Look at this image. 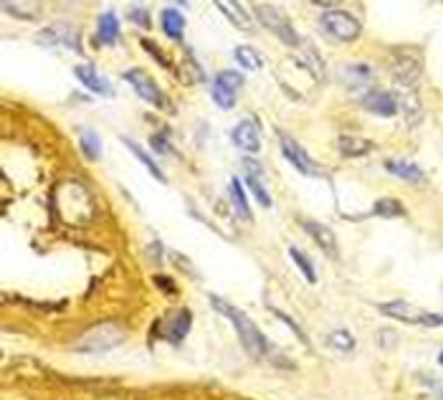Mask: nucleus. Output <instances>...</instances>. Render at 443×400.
Segmentation results:
<instances>
[{
    "instance_id": "f257e3e1",
    "label": "nucleus",
    "mask_w": 443,
    "mask_h": 400,
    "mask_svg": "<svg viewBox=\"0 0 443 400\" xmlns=\"http://www.w3.org/2000/svg\"><path fill=\"white\" fill-rule=\"evenodd\" d=\"M210 304H213L218 312H221L226 319H228L231 324H233L235 335H238V339H241L243 350L249 352L251 358H263L266 355V350H269V342H266V337L261 335V330H258L256 324L251 322L249 314H243L241 309L231 307L226 299H221V296L210 294Z\"/></svg>"
},
{
    "instance_id": "f03ea898",
    "label": "nucleus",
    "mask_w": 443,
    "mask_h": 400,
    "mask_svg": "<svg viewBox=\"0 0 443 400\" xmlns=\"http://www.w3.org/2000/svg\"><path fill=\"white\" fill-rule=\"evenodd\" d=\"M125 339V327L119 322H102L94 324L91 330H86L79 339V350L81 352H107L111 347L122 344Z\"/></svg>"
},
{
    "instance_id": "7ed1b4c3",
    "label": "nucleus",
    "mask_w": 443,
    "mask_h": 400,
    "mask_svg": "<svg viewBox=\"0 0 443 400\" xmlns=\"http://www.w3.org/2000/svg\"><path fill=\"white\" fill-rule=\"evenodd\" d=\"M254 13H256V18L261 21L263 29H269L274 35H279L286 46H299V43H302V38L297 35V31H294V26L289 23V18H286L281 10H277L274 6H269V3H256V6H254Z\"/></svg>"
},
{
    "instance_id": "20e7f679",
    "label": "nucleus",
    "mask_w": 443,
    "mask_h": 400,
    "mask_svg": "<svg viewBox=\"0 0 443 400\" xmlns=\"http://www.w3.org/2000/svg\"><path fill=\"white\" fill-rule=\"evenodd\" d=\"M322 29L332 35L334 41L352 43L360 38L362 23L347 10H327V13H322Z\"/></svg>"
},
{
    "instance_id": "39448f33",
    "label": "nucleus",
    "mask_w": 443,
    "mask_h": 400,
    "mask_svg": "<svg viewBox=\"0 0 443 400\" xmlns=\"http://www.w3.org/2000/svg\"><path fill=\"white\" fill-rule=\"evenodd\" d=\"M380 312L395 319H403L408 324H426V327H441L443 314H430V312H423V309L413 307V304L403 302V299H395V302L380 304Z\"/></svg>"
},
{
    "instance_id": "423d86ee",
    "label": "nucleus",
    "mask_w": 443,
    "mask_h": 400,
    "mask_svg": "<svg viewBox=\"0 0 443 400\" xmlns=\"http://www.w3.org/2000/svg\"><path fill=\"white\" fill-rule=\"evenodd\" d=\"M279 142H281V150H284V157L294 165V168L302 173V175H309V177H322L327 175V170L319 165V162H314L312 157H309V152H306L302 145H299L297 140H291L289 134H279Z\"/></svg>"
},
{
    "instance_id": "0eeeda50",
    "label": "nucleus",
    "mask_w": 443,
    "mask_h": 400,
    "mask_svg": "<svg viewBox=\"0 0 443 400\" xmlns=\"http://www.w3.org/2000/svg\"><path fill=\"white\" fill-rule=\"evenodd\" d=\"M36 41L41 46H61V49L81 51V33L71 23H51L38 33Z\"/></svg>"
},
{
    "instance_id": "6e6552de",
    "label": "nucleus",
    "mask_w": 443,
    "mask_h": 400,
    "mask_svg": "<svg viewBox=\"0 0 443 400\" xmlns=\"http://www.w3.org/2000/svg\"><path fill=\"white\" fill-rule=\"evenodd\" d=\"M125 81L134 89V92L139 94V97L145 99L147 104L157 106V109H165L167 102H165V94L160 92V86L153 81V77L147 74V71L142 69H130L125 71Z\"/></svg>"
},
{
    "instance_id": "1a4fd4ad",
    "label": "nucleus",
    "mask_w": 443,
    "mask_h": 400,
    "mask_svg": "<svg viewBox=\"0 0 443 400\" xmlns=\"http://www.w3.org/2000/svg\"><path fill=\"white\" fill-rule=\"evenodd\" d=\"M390 71H393V81L398 89H416L418 79L423 74L421 58L401 54V56L393 58V69Z\"/></svg>"
},
{
    "instance_id": "9d476101",
    "label": "nucleus",
    "mask_w": 443,
    "mask_h": 400,
    "mask_svg": "<svg viewBox=\"0 0 443 400\" xmlns=\"http://www.w3.org/2000/svg\"><path fill=\"white\" fill-rule=\"evenodd\" d=\"M231 142L235 147L243 150V152H258L261 150V127H258L256 120H243L233 127L231 132Z\"/></svg>"
},
{
    "instance_id": "9b49d317",
    "label": "nucleus",
    "mask_w": 443,
    "mask_h": 400,
    "mask_svg": "<svg viewBox=\"0 0 443 400\" xmlns=\"http://www.w3.org/2000/svg\"><path fill=\"white\" fill-rule=\"evenodd\" d=\"M398 109L403 112L405 117V125L408 127H418L423 122V104H421V97H418L416 89H398Z\"/></svg>"
},
{
    "instance_id": "f8f14e48",
    "label": "nucleus",
    "mask_w": 443,
    "mask_h": 400,
    "mask_svg": "<svg viewBox=\"0 0 443 400\" xmlns=\"http://www.w3.org/2000/svg\"><path fill=\"white\" fill-rule=\"evenodd\" d=\"M362 109L378 114V117H395L398 114V102L390 92H380V89H373L362 97Z\"/></svg>"
},
{
    "instance_id": "ddd939ff",
    "label": "nucleus",
    "mask_w": 443,
    "mask_h": 400,
    "mask_svg": "<svg viewBox=\"0 0 443 400\" xmlns=\"http://www.w3.org/2000/svg\"><path fill=\"white\" fill-rule=\"evenodd\" d=\"M304 231L309 233L314 239V243H317L322 251L329 256V259H337V239H334V233L329 225L325 223H317V221H304Z\"/></svg>"
},
{
    "instance_id": "4468645a",
    "label": "nucleus",
    "mask_w": 443,
    "mask_h": 400,
    "mask_svg": "<svg viewBox=\"0 0 443 400\" xmlns=\"http://www.w3.org/2000/svg\"><path fill=\"white\" fill-rule=\"evenodd\" d=\"M339 81H342L350 92L365 89V86L373 81V69H370L367 63H350V66H342V69H339Z\"/></svg>"
},
{
    "instance_id": "2eb2a0df",
    "label": "nucleus",
    "mask_w": 443,
    "mask_h": 400,
    "mask_svg": "<svg viewBox=\"0 0 443 400\" xmlns=\"http://www.w3.org/2000/svg\"><path fill=\"white\" fill-rule=\"evenodd\" d=\"M74 74H77L79 81H81L86 89H91L94 94H102V97H111V94H114L111 84L102 77V74H99L97 69H94V66H91V63H81V66H77Z\"/></svg>"
},
{
    "instance_id": "dca6fc26",
    "label": "nucleus",
    "mask_w": 443,
    "mask_h": 400,
    "mask_svg": "<svg viewBox=\"0 0 443 400\" xmlns=\"http://www.w3.org/2000/svg\"><path fill=\"white\" fill-rule=\"evenodd\" d=\"M215 8H218V10H221V13L226 15L231 23H233L235 29H241V31H251V29H254V21H251V15L246 13V8L238 6V3L218 0V3H215Z\"/></svg>"
},
{
    "instance_id": "f3484780",
    "label": "nucleus",
    "mask_w": 443,
    "mask_h": 400,
    "mask_svg": "<svg viewBox=\"0 0 443 400\" xmlns=\"http://www.w3.org/2000/svg\"><path fill=\"white\" fill-rule=\"evenodd\" d=\"M119 38V18L111 10L99 15V23H97V43H104V46H111V43H117Z\"/></svg>"
},
{
    "instance_id": "a211bd4d",
    "label": "nucleus",
    "mask_w": 443,
    "mask_h": 400,
    "mask_svg": "<svg viewBox=\"0 0 443 400\" xmlns=\"http://www.w3.org/2000/svg\"><path fill=\"white\" fill-rule=\"evenodd\" d=\"M187 330H190V312H187V309H180V312H178V314H175L173 319L165 324L162 335H165V337L170 339L173 344H178V342H182V339H185Z\"/></svg>"
},
{
    "instance_id": "6ab92c4d",
    "label": "nucleus",
    "mask_w": 443,
    "mask_h": 400,
    "mask_svg": "<svg viewBox=\"0 0 443 400\" xmlns=\"http://www.w3.org/2000/svg\"><path fill=\"white\" fill-rule=\"evenodd\" d=\"M160 23H162V31H165L167 38H182V31H185V18H182L180 10H175V8H165L162 15H160Z\"/></svg>"
},
{
    "instance_id": "aec40b11",
    "label": "nucleus",
    "mask_w": 443,
    "mask_h": 400,
    "mask_svg": "<svg viewBox=\"0 0 443 400\" xmlns=\"http://www.w3.org/2000/svg\"><path fill=\"white\" fill-rule=\"evenodd\" d=\"M385 170L393 173L395 177H401V180H408V183H421L423 177V170L413 162H405V160H388L385 162Z\"/></svg>"
},
{
    "instance_id": "412c9836",
    "label": "nucleus",
    "mask_w": 443,
    "mask_h": 400,
    "mask_svg": "<svg viewBox=\"0 0 443 400\" xmlns=\"http://www.w3.org/2000/svg\"><path fill=\"white\" fill-rule=\"evenodd\" d=\"M337 150L345 154V157H360V154L370 152L373 145L367 140H362V137H355V134H342L337 140Z\"/></svg>"
},
{
    "instance_id": "4be33fe9",
    "label": "nucleus",
    "mask_w": 443,
    "mask_h": 400,
    "mask_svg": "<svg viewBox=\"0 0 443 400\" xmlns=\"http://www.w3.org/2000/svg\"><path fill=\"white\" fill-rule=\"evenodd\" d=\"M231 203H233L235 213L241 216V221H251L249 200H246V193H243L241 180H238V177H233V180H231Z\"/></svg>"
},
{
    "instance_id": "5701e85b",
    "label": "nucleus",
    "mask_w": 443,
    "mask_h": 400,
    "mask_svg": "<svg viewBox=\"0 0 443 400\" xmlns=\"http://www.w3.org/2000/svg\"><path fill=\"white\" fill-rule=\"evenodd\" d=\"M122 142H125L127 147L132 150V154H134V157H137V160L142 162V165H145V168L150 170V173H153L155 177H157L160 183H165V180H167V177H165V173H162V170H160L157 165H155V160H153V157H150V154H147L145 150L139 147L137 142H134V140H130V137H125V140H122Z\"/></svg>"
},
{
    "instance_id": "b1692460",
    "label": "nucleus",
    "mask_w": 443,
    "mask_h": 400,
    "mask_svg": "<svg viewBox=\"0 0 443 400\" xmlns=\"http://www.w3.org/2000/svg\"><path fill=\"white\" fill-rule=\"evenodd\" d=\"M233 56L243 69H249V71H258L263 66L261 56H258V51L254 49V46H235Z\"/></svg>"
},
{
    "instance_id": "393cba45",
    "label": "nucleus",
    "mask_w": 443,
    "mask_h": 400,
    "mask_svg": "<svg viewBox=\"0 0 443 400\" xmlns=\"http://www.w3.org/2000/svg\"><path fill=\"white\" fill-rule=\"evenodd\" d=\"M304 69H309V74H312L314 79H325V63H322V58L317 56V51L312 49V46H304V51H302V56L297 58Z\"/></svg>"
},
{
    "instance_id": "a878e982",
    "label": "nucleus",
    "mask_w": 443,
    "mask_h": 400,
    "mask_svg": "<svg viewBox=\"0 0 443 400\" xmlns=\"http://www.w3.org/2000/svg\"><path fill=\"white\" fill-rule=\"evenodd\" d=\"M373 213L380 218H398L405 213V208H403V203H398L395 198H380V200L373 205Z\"/></svg>"
},
{
    "instance_id": "bb28decb",
    "label": "nucleus",
    "mask_w": 443,
    "mask_h": 400,
    "mask_svg": "<svg viewBox=\"0 0 443 400\" xmlns=\"http://www.w3.org/2000/svg\"><path fill=\"white\" fill-rule=\"evenodd\" d=\"M81 152L89 157V160H97L102 154V140H99L97 132L91 129H81Z\"/></svg>"
},
{
    "instance_id": "cd10ccee",
    "label": "nucleus",
    "mask_w": 443,
    "mask_h": 400,
    "mask_svg": "<svg viewBox=\"0 0 443 400\" xmlns=\"http://www.w3.org/2000/svg\"><path fill=\"white\" fill-rule=\"evenodd\" d=\"M289 256H291V259H294V264H297L299 271L304 274V279L309 281V284H314V281H317V271H314L312 261L306 259V253H302V251H299V248L291 246V248H289Z\"/></svg>"
},
{
    "instance_id": "c85d7f7f",
    "label": "nucleus",
    "mask_w": 443,
    "mask_h": 400,
    "mask_svg": "<svg viewBox=\"0 0 443 400\" xmlns=\"http://www.w3.org/2000/svg\"><path fill=\"white\" fill-rule=\"evenodd\" d=\"M3 10L15 13V18H26V21H31V18L38 15L41 6H36V3H3Z\"/></svg>"
},
{
    "instance_id": "c756f323",
    "label": "nucleus",
    "mask_w": 443,
    "mask_h": 400,
    "mask_svg": "<svg viewBox=\"0 0 443 400\" xmlns=\"http://www.w3.org/2000/svg\"><path fill=\"white\" fill-rule=\"evenodd\" d=\"M215 84L218 86H223V89H228V92H238L243 86V77L238 74V71H231V69H226V71H221L218 77H215Z\"/></svg>"
},
{
    "instance_id": "7c9ffc66",
    "label": "nucleus",
    "mask_w": 443,
    "mask_h": 400,
    "mask_svg": "<svg viewBox=\"0 0 443 400\" xmlns=\"http://www.w3.org/2000/svg\"><path fill=\"white\" fill-rule=\"evenodd\" d=\"M258 177H261V175H246V183H249V188L254 190V195H256L258 203H261L263 208H271V203H274V200H271L269 190L263 188V183L258 180Z\"/></svg>"
},
{
    "instance_id": "2f4dec72",
    "label": "nucleus",
    "mask_w": 443,
    "mask_h": 400,
    "mask_svg": "<svg viewBox=\"0 0 443 400\" xmlns=\"http://www.w3.org/2000/svg\"><path fill=\"white\" fill-rule=\"evenodd\" d=\"M329 347H334L339 352H350L355 347V337L347 330H337L329 335Z\"/></svg>"
},
{
    "instance_id": "473e14b6",
    "label": "nucleus",
    "mask_w": 443,
    "mask_h": 400,
    "mask_svg": "<svg viewBox=\"0 0 443 400\" xmlns=\"http://www.w3.org/2000/svg\"><path fill=\"white\" fill-rule=\"evenodd\" d=\"M213 102L221 109H231V106L235 104V94L233 92H228V89H223V86H218L215 84L213 86Z\"/></svg>"
},
{
    "instance_id": "72a5a7b5",
    "label": "nucleus",
    "mask_w": 443,
    "mask_h": 400,
    "mask_svg": "<svg viewBox=\"0 0 443 400\" xmlns=\"http://www.w3.org/2000/svg\"><path fill=\"white\" fill-rule=\"evenodd\" d=\"M130 21L139 23L142 29H150V13H147V8H130Z\"/></svg>"
},
{
    "instance_id": "f704fd0d",
    "label": "nucleus",
    "mask_w": 443,
    "mask_h": 400,
    "mask_svg": "<svg viewBox=\"0 0 443 400\" xmlns=\"http://www.w3.org/2000/svg\"><path fill=\"white\" fill-rule=\"evenodd\" d=\"M153 150H155V152H160V154H167V152H170V147H167V137H165V134H155V137H153Z\"/></svg>"
},
{
    "instance_id": "c9c22d12",
    "label": "nucleus",
    "mask_w": 443,
    "mask_h": 400,
    "mask_svg": "<svg viewBox=\"0 0 443 400\" xmlns=\"http://www.w3.org/2000/svg\"><path fill=\"white\" fill-rule=\"evenodd\" d=\"M142 46H145V49L150 51V54H153L155 61H160V63H162V66H170V63H167V58H165V54H162V51H160V49H155V46H153V43H150V41H145V43H142Z\"/></svg>"
},
{
    "instance_id": "e433bc0d",
    "label": "nucleus",
    "mask_w": 443,
    "mask_h": 400,
    "mask_svg": "<svg viewBox=\"0 0 443 400\" xmlns=\"http://www.w3.org/2000/svg\"><path fill=\"white\" fill-rule=\"evenodd\" d=\"M155 281H157V287H162V289H165V291H175L173 281L167 279V276H155Z\"/></svg>"
},
{
    "instance_id": "4c0bfd02",
    "label": "nucleus",
    "mask_w": 443,
    "mask_h": 400,
    "mask_svg": "<svg viewBox=\"0 0 443 400\" xmlns=\"http://www.w3.org/2000/svg\"><path fill=\"white\" fill-rule=\"evenodd\" d=\"M438 362H441V365H443V350L438 352Z\"/></svg>"
},
{
    "instance_id": "58836bf2",
    "label": "nucleus",
    "mask_w": 443,
    "mask_h": 400,
    "mask_svg": "<svg viewBox=\"0 0 443 400\" xmlns=\"http://www.w3.org/2000/svg\"><path fill=\"white\" fill-rule=\"evenodd\" d=\"M441 400H443V393H441Z\"/></svg>"
}]
</instances>
